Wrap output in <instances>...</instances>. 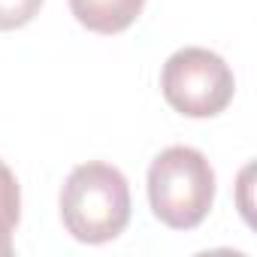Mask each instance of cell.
I'll return each instance as SVG.
<instances>
[{
  "instance_id": "obj_2",
  "label": "cell",
  "mask_w": 257,
  "mask_h": 257,
  "mask_svg": "<svg viewBox=\"0 0 257 257\" xmlns=\"http://www.w3.org/2000/svg\"><path fill=\"white\" fill-rule=\"evenodd\" d=\"M215 173L191 146L164 149L149 167V203L158 221L173 230H194L212 209Z\"/></svg>"
},
{
  "instance_id": "obj_3",
  "label": "cell",
  "mask_w": 257,
  "mask_h": 257,
  "mask_svg": "<svg viewBox=\"0 0 257 257\" xmlns=\"http://www.w3.org/2000/svg\"><path fill=\"white\" fill-rule=\"evenodd\" d=\"M167 103L188 118H212L233 100L236 82L227 61L209 49L188 46L167 58L161 73Z\"/></svg>"
},
{
  "instance_id": "obj_4",
  "label": "cell",
  "mask_w": 257,
  "mask_h": 257,
  "mask_svg": "<svg viewBox=\"0 0 257 257\" xmlns=\"http://www.w3.org/2000/svg\"><path fill=\"white\" fill-rule=\"evenodd\" d=\"M146 0H70V10L94 34H118L131 28L143 13Z\"/></svg>"
},
{
  "instance_id": "obj_1",
  "label": "cell",
  "mask_w": 257,
  "mask_h": 257,
  "mask_svg": "<svg viewBox=\"0 0 257 257\" xmlns=\"http://www.w3.org/2000/svg\"><path fill=\"white\" fill-rule=\"evenodd\" d=\"M64 227L88 245L115 239L131 221V188L118 167L91 161L76 167L61 191Z\"/></svg>"
},
{
  "instance_id": "obj_5",
  "label": "cell",
  "mask_w": 257,
  "mask_h": 257,
  "mask_svg": "<svg viewBox=\"0 0 257 257\" xmlns=\"http://www.w3.org/2000/svg\"><path fill=\"white\" fill-rule=\"evenodd\" d=\"M22 215V191L13 170L0 161V257L13 254V230Z\"/></svg>"
},
{
  "instance_id": "obj_6",
  "label": "cell",
  "mask_w": 257,
  "mask_h": 257,
  "mask_svg": "<svg viewBox=\"0 0 257 257\" xmlns=\"http://www.w3.org/2000/svg\"><path fill=\"white\" fill-rule=\"evenodd\" d=\"M43 0H0V31H16L34 22Z\"/></svg>"
}]
</instances>
